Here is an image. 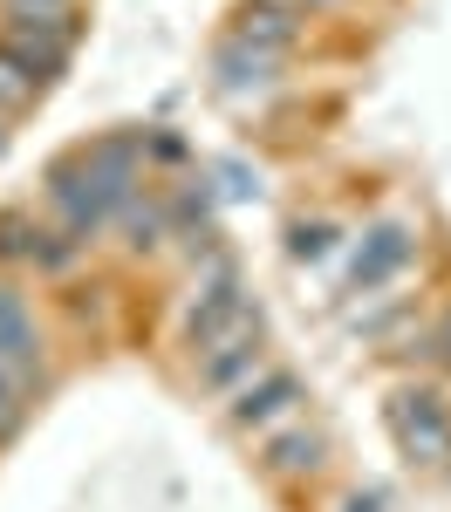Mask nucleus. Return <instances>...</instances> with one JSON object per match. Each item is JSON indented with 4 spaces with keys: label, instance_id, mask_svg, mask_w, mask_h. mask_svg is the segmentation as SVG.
I'll return each mask as SVG.
<instances>
[{
    "label": "nucleus",
    "instance_id": "obj_1",
    "mask_svg": "<svg viewBox=\"0 0 451 512\" xmlns=\"http://www.w3.org/2000/svg\"><path fill=\"white\" fill-rule=\"evenodd\" d=\"M130 185H137V158H130V144H96V151H82L76 164L55 171V192H48V198H55V212H62L69 239H89V233H103L123 205H130Z\"/></svg>",
    "mask_w": 451,
    "mask_h": 512
},
{
    "label": "nucleus",
    "instance_id": "obj_2",
    "mask_svg": "<svg viewBox=\"0 0 451 512\" xmlns=\"http://www.w3.org/2000/svg\"><path fill=\"white\" fill-rule=\"evenodd\" d=\"M76 41V0H0V48H14L41 82L69 62Z\"/></svg>",
    "mask_w": 451,
    "mask_h": 512
},
{
    "label": "nucleus",
    "instance_id": "obj_3",
    "mask_svg": "<svg viewBox=\"0 0 451 512\" xmlns=\"http://www.w3.org/2000/svg\"><path fill=\"white\" fill-rule=\"evenodd\" d=\"M390 431H397V444H404L410 458H445V451H451V410H445V396L404 390L397 403H390Z\"/></svg>",
    "mask_w": 451,
    "mask_h": 512
},
{
    "label": "nucleus",
    "instance_id": "obj_4",
    "mask_svg": "<svg viewBox=\"0 0 451 512\" xmlns=\"http://www.w3.org/2000/svg\"><path fill=\"white\" fill-rule=\"evenodd\" d=\"M0 376L21 396H35L41 383V342H35V321H28V301L14 287H0Z\"/></svg>",
    "mask_w": 451,
    "mask_h": 512
},
{
    "label": "nucleus",
    "instance_id": "obj_5",
    "mask_svg": "<svg viewBox=\"0 0 451 512\" xmlns=\"http://www.w3.org/2000/svg\"><path fill=\"white\" fill-rule=\"evenodd\" d=\"M246 315H253V308L240 301V280L219 267V274H212V287H205V301L185 315V335H192V349H212V342H219V335H233Z\"/></svg>",
    "mask_w": 451,
    "mask_h": 512
},
{
    "label": "nucleus",
    "instance_id": "obj_6",
    "mask_svg": "<svg viewBox=\"0 0 451 512\" xmlns=\"http://www.w3.org/2000/svg\"><path fill=\"white\" fill-rule=\"evenodd\" d=\"M246 369H260V315H246L233 335H219V342L205 349L199 383H205V390H226L233 376H246Z\"/></svg>",
    "mask_w": 451,
    "mask_h": 512
},
{
    "label": "nucleus",
    "instance_id": "obj_7",
    "mask_svg": "<svg viewBox=\"0 0 451 512\" xmlns=\"http://www.w3.org/2000/svg\"><path fill=\"white\" fill-rule=\"evenodd\" d=\"M294 403H301V383H294L287 369H267V383H260V390H246L233 417H240L246 431H274V424L294 417Z\"/></svg>",
    "mask_w": 451,
    "mask_h": 512
},
{
    "label": "nucleus",
    "instance_id": "obj_8",
    "mask_svg": "<svg viewBox=\"0 0 451 512\" xmlns=\"http://www.w3.org/2000/svg\"><path fill=\"white\" fill-rule=\"evenodd\" d=\"M274 69H281V55H267V48H253V41H240V35L219 48V76H226V89H233V96L267 89V82H274Z\"/></svg>",
    "mask_w": 451,
    "mask_h": 512
},
{
    "label": "nucleus",
    "instance_id": "obj_9",
    "mask_svg": "<svg viewBox=\"0 0 451 512\" xmlns=\"http://www.w3.org/2000/svg\"><path fill=\"white\" fill-rule=\"evenodd\" d=\"M369 239H376V246H369V253H356V274H349L356 287H376V280H390V274L410 260L404 226H383V233H369Z\"/></svg>",
    "mask_w": 451,
    "mask_h": 512
},
{
    "label": "nucleus",
    "instance_id": "obj_10",
    "mask_svg": "<svg viewBox=\"0 0 451 512\" xmlns=\"http://www.w3.org/2000/svg\"><path fill=\"white\" fill-rule=\"evenodd\" d=\"M41 96V76L14 55V48H0V117H14V110H28Z\"/></svg>",
    "mask_w": 451,
    "mask_h": 512
},
{
    "label": "nucleus",
    "instance_id": "obj_11",
    "mask_svg": "<svg viewBox=\"0 0 451 512\" xmlns=\"http://www.w3.org/2000/svg\"><path fill=\"white\" fill-rule=\"evenodd\" d=\"M267 458H274V472H315V465H322V437L294 424L287 437H274V444H267Z\"/></svg>",
    "mask_w": 451,
    "mask_h": 512
},
{
    "label": "nucleus",
    "instance_id": "obj_12",
    "mask_svg": "<svg viewBox=\"0 0 451 512\" xmlns=\"http://www.w3.org/2000/svg\"><path fill=\"white\" fill-rule=\"evenodd\" d=\"M240 41H253V48H267V55H281L287 41H294V21H287V7H253L246 14Z\"/></svg>",
    "mask_w": 451,
    "mask_h": 512
},
{
    "label": "nucleus",
    "instance_id": "obj_13",
    "mask_svg": "<svg viewBox=\"0 0 451 512\" xmlns=\"http://www.w3.org/2000/svg\"><path fill=\"white\" fill-rule=\"evenodd\" d=\"M21 410H28V396H21L14 383H7V376H0V437L21 431Z\"/></svg>",
    "mask_w": 451,
    "mask_h": 512
},
{
    "label": "nucleus",
    "instance_id": "obj_14",
    "mask_svg": "<svg viewBox=\"0 0 451 512\" xmlns=\"http://www.w3.org/2000/svg\"><path fill=\"white\" fill-rule=\"evenodd\" d=\"M342 512H383V499H363V492H356V499H349Z\"/></svg>",
    "mask_w": 451,
    "mask_h": 512
},
{
    "label": "nucleus",
    "instance_id": "obj_15",
    "mask_svg": "<svg viewBox=\"0 0 451 512\" xmlns=\"http://www.w3.org/2000/svg\"><path fill=\"white\" fill-rule=\"evenodd\" d=\"M438 355H445V362H451V321H445V328H438Z\"/></svg>",
    "mask_w": 451,
    "mask_h": 512
},
{
    "label": "nucleus",
    "instance_id": "obj_16",
    "mask_svg": "<svg viewBox=\"0 0 451 512\" xmlns=\"http://www.w3.org/2000/svg\"><path fill=\"white\" fill-rule=\"evenodd\" d=\"M0 151H7V130H0Z\"/></svg>",
    "mask_w": 451,
    "mask_h": 512
}]
</instances>
